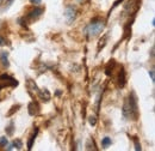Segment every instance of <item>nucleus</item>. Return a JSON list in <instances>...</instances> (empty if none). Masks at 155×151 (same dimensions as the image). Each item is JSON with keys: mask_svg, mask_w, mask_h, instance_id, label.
<instances>
[{"mask_svg": "<svg viewBox=\"0 0 155 151\" xmlns=\"http://www.w3.org/2000/svg\"><path fill=\"white\" fill-rule=\"evenodd\" d=\"M1 61H2V64H4L5 66H8V60H7V53H5V52H2V53H1Z\"/></svg>", "mask_w": 155, "mask_h": 151, "instance_id": "obj_4", "label": "nucleus"}, {"mask_svg": "<svg viewBox=\"0 0 155 151\" xmlns=\"http://www.w3.org/2000/svg\"><path fill=\"white\" fill-rule=\"evenodd\" d=\"M149 76H150V78H152V80L154 82V72H153V71H149Z\"/></svg>", "mask_w": 155, "mask_h": 151, "instance_id": "obj_12", "label": "nucleus"}, {"mask_svg": "<svg viewBox=\"0 0 155 151\" xmlns=\"http://www.w3.org/2000/svg\"><path fill=\"white\" fill-rule=\"evenodd\" d=\"M13 149V145H8V148H7V150H12Z\"/></svg>", "mask_w": 155, "mask_h": 151, "instance_id": "obj_15", "label": "nucleus"}, {"mask_svg": "<svg viewBox=\"0 0 155 151\" xmlns=\"http://www.w3.org/2000/svg\"><path fill=\"white\" fill-rule=\"evenodd\" d=\"M0 144H1V145H6V144H7V138L1 137V138H0Z\"/></svg>", "mask_w": 155, "mask_h": 151, "instance_id": "obj_9", "label": "nucleus"}, {"mask_svg": "<svg viewBox=\"0 0 155 151\" xmlns=\"http://www.w3.org/2000/svg\"><path fill=\"white\" fill-rule=\"evenodd\" d=\"M101 144H103V146H105V148H106V146H109V145L111 144V139L106 137V138H104V139H103V142H101Z\"/></svg>", "mask_w": 155, "mask_h": 151, "instance_id": "obj_6", "label": "nucleus"}, {"mask_svg": "<svg viewBox=\"0 0 155 151\" xmlns=\"http://www.w3.org/2000/svg\"><path fill=\"white\" fill-rule=\"evenodd\" d=\"M103 29H104V23L103 22H93V23H91L87 26L86 33H87L88 36H92L93 37V36H96L98 34H100Z\"/></svg>", "mask_w": 155, "mask_h": 151, "instance_id": "obj_1", "label": "nucleus"}, {"mask_svg": "<svg viewBox=\"0 0 155 151\" xmlns=\"http://www.w3.org/2000/svg\"><path fill=\"white\" fill-rule=\"evenodd\" d=\"M80 1H81V0H80Z\"/></svg>", "mask_w": 155, "mask_h": 151, "instance_id": "obj_16", "label": "nucleus"}, {"mask_svg": "<svg viewBox=\"0 0 155 151\" xmlns=\"http://www.w3.org/2000/svg\"><path fill=\"white\" fill-rule=\"evenodd\" d=\"M90 124H91L92 126H94V125H96V118H93V116L90 118Z\"/></svg>", "mask_w": 155, "mask_h": 151, "instance_id": "obj_10", "label": "nucleus"}, {"mask_svg": "<svg viewBox=\"0 0 155 151\" xmlns=\"http://www.w3.org/2000/svg\"><path fill=\"white\" fill-rule=\"evenodd\" d=\"M41 12H42V9H35L34 11H31V12H30L29 17H30V18H36L37 16L41 15Z\"/></svg>", "mask_w": 155, "mask_h": 151, "instance_id": "obj_3", "label": "nucleus"}, {"mask_svg": "<svg viewBox=\"0 0 155 151\" xmlns=\"http://www.w3.org/2000/svg\"><path fill=\"white\" fill-rule=\"evenodd\" d=\"M5 44V40L2 37H0V46H4Z\"/></svg>", "mask_w": 155, "mask_h": 151, "instance_id": "obj_13", "label": "nucleus"}, {"mask_svg": "<svg viewBox=\"0 0 155 151\" xmlns=\"http://www.w3.org/2000/svg\"><path fill=\"white\" fill-rule=\"evenodd\" d=\"M64 17L66 19L68 20V22H73L75 17H77V11H75V9H73V7H67L66 9V12H64Z\"/></svg>", "mask_w": 155, "mask_h": 151, "instance_id": "obj_2", "label": "nucleus"}, {"mask_svg": "<svg viewBox=\"0 0 155 151\" xmlns=\"http://www.w3.org/2000/svg\"><path fill=\"white\" fill-rule=\"evenodd\" d=\"M36 133H37V130L35 131V133H34V135L31 137V139H30V142H29V144H28V149H31V146H32V142L35 140V137H36Z\"/></svg>", "mask_w": 155, "mask_h": 151, "instance_id": "obj_7", "label": "nucleus"}, {"mask_svg": "<svg viewBox=\"0 0 155 151\" xmlns=\"http://www.w3.org/2000/svg\"><path fill=\"white\" fill-rule=\"evenodd\" d=\"M135 150H137V151L141 150V145H140L137 142H135Z\"/></svg>", "mask_w": 155, "mask_h": 151, "instance_id": "obj_11", "label": "nucleus"}, {"mask_svg": "<svg viewBox=\"0 0 155 151\" xmlns=\"http://www.w3.org/2000/svg\"><path fill=\"white\" fill-rule=\"evenodd\" d=\"M13 146H17V149H21L23 148V144L20 140H15L13 142Z\"/></svg>", "mask_w": 155, "mask_h": 151, "instance_id": "obj_8", "label": "nucleus"}, {"mask_svg": "<svg viewBox=\"0 0 155 151\" xmlns=\"http://www.w3.org/2000/svg\"><path fill=\"white\" fill-rule=\"evenodd\" d=\"M32 4H39L41 2V0H30Z\"/></svg>", "mask_w": 155, "mask_h": 151, "instance_id": "obj_14", "label": "nucleus"}, {"mask_svg": "<svg viewBox=\"0 0 155 151\" xmlns=\"http://www.w3.org/2000/svg\"><path fill=\"white\" fill-rule=\"evenodd\" d=\"M119 84H120V86H123L124 84H125V77H124V71L122 70V72L119 73Z\"/></svg>", "mask_w": 155, "mask_h": 151, "instance_id": "obj_5", "label": "nucleus"}]
</instances>
